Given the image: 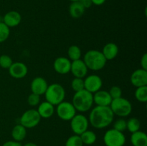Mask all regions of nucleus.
Masks as SVG:
<instances>
[{
	"label": "nucleus",
	"instance_id": "nucleus-1",
	"mask_svg": "<svg viewBox=\"0 0 147 146\" xmlns=\"http://www.w3.org/2000/svg\"><path fill=\"white\" fill-rule=\"evenodd\" d=\"M114 114L109 106L93 107L89 114V123L96 129H103L113 123Z\"/></svg>",
	"mask_w": 147,
	"mask_h": 146
},
{
	"label": "nucleus",
	"instance_id": "nucleus-2",
	"mask_svg": "<svg viewBox=\"0 0 147 146\" xmlns=\"http://www.w3.org/2000/svg\"><path fill=\"white\" fill-rule=\"evenodd\" d=\"M72 104L76 108V111L80 113L88 112L92 108L93 104V94L85 89L76 92L73 97Z\"/></svg>",
	"mask_w": 147,
	"mask_h": 146
},
{
	"label": "nucleus",
	"instance_id": "nucleus-3",
	"mask_svg": "<svg viewBox=\"0 0 147 146\" xmlns=\"http://www.w3.org/2000/svg\"><path fill=\"white\" fill-rule=\"evenodd\" d=\"M88 69L93 71H98L106 66L107 60L102 54L101 51L90 50L85 54L83 59Z\"/></svg>",
	"mask_w": 147,
	"mask_h": 146
},
{
	"label": "nucleus",
	"instance_id": "nucleus-4",
	"mask_svg": "<svg viewBox=\"0 0 147 146\" xmlns=\"http://www.w3.org/2000/svg\"><path fill=\"white\" fill-rule=\"evenodd\" d=\"M44 94L45 96L46 101L55 106L64 101L65 90L61 84L58 83H53L48 85Z\"/></svg>",
	"mask_w": 147,
	"mask_h": 146
},
{
	"label": "nucleus",
	"instance_id": "nucleus-5",
	"mask_svg": "<svg viewBox=\"0 0 147 146\" xmlns=\"http://www.w3.org/2000/svg\"><path fill=\"white\" fill-rule=\"evenodd\" d=\"M109 107L111 109L113 114L121 117H127L132 111L131 103L127 99L122 97L112 100Z\"/></svg>",
	"mask_w": 147,
	"mask_h": 146
},
{
	"label": "nucleus",
	"instance_id": "nucleus-6",
	"mask_svg": "<svg viewBox=\"0 0 147 146\" xmlns=\"http://www.w3.org/2000/svg\"><path fill=\"white\" fill-rule=\"evenodd\" d=\"M103 142L106 146H123L126 143V137L122 132L110 129L105 133Z\"/></svg>",
	"mask_w": 147,
	"mask_h": 146
},
{
	"label": "nucleus",
	"instance_id": "nucleus-7",
	"mask_svg": "<svg viewBox=\"0 0 147 146\" xmlns=\"http://www.w3.org/2000/svg\"><path fill=\"white\" fill-rule=\"evenodd\" d=\"M41 120V117L39 115L37 110L30 109L27 110L22 115L20 122L22 125L25 128H32L38 125Z\"/></svg>",
	"mask_w": 147,
	"mask_h": 146
},
{
	"label": "nucleus",
	"instance_id": "nucleus-8",
	"mask_svg": "<svg viewBox=\"0 0 147 146\" xmlns=\"http://www.w3.org/2000/svg\"><path fill=\"white\" fill-rule=\"evenodd\" d=\"M56 113L60 119L64 121H70L76 115V110L72 102L63 101L57 105Z\"/></svg>",
	"mask_w": 147,
	"mask_h": 146
},
{
	"label": "nucleus",
	"instance_id": "nucleus-9",
	"mask_svg": "<svg viewBox=\"0 0 147 146\" xmlns=\"http://www.w3.org/2000/svg\"><path fill=\"white\" fill-rule=\"evenodd\" d=\"M89 125L88 119L83 114H76L70 120V127L75 135H80L88 130Z\"/></svg>",
	"mask_w": 147,
	"mask_h": 146
},
{
	"label": "nucleus",
	"instance_id": "nucleus-10",
	"mask_svg": "<svg viewBox=\"0 0 147 146\" xmlns=\"http://www.w3.org/2000/svg\"><path fill=\"white\" fill-rule=\"evenodd\" d=\"M102 85V79L97 74H90L84 80V89L92 94L100 90Z\"/></svg>",
	"mask_w": 147,
	"mask_h": 146
},
{
	"label": "nucleus",
	"instance_id": "nucleus-11",
	"mask_svg": "<svg viewBox=\"0 0 147 146\" xmlns=\"http://www.w3.org/2000/svg\"><path fill=\"white\" fill-rule=\"evenodd\" d=\"M8 70L10 76L15 79L24 78L28 72L27 65L21 62H13Z\"/></svg>",
	"mask_w": 147,
	"mask_h": 146
},
{
	"label": "nucleus",
	"instance_id": "nucleus-12",
	"mask_svg": "<svg viewBox=\"0 0 147 146\" xmlns=\"http://www.w3.org/2000/svg\"><path fill=\"white\" fill-rule=\"evenodd\" d=\"M130 80L136 87L147 86V70L142 68L136 70L131 75Z\"/></svg>",
	"mask_w": 147,
	"mask_h": 146
},
{
	"label": "nucleus",
	"instance_id": "nucleus-13",
	"mask_svg": "<svg viewBox=\"0 0 147 146\" xmlns=\"http://www.w3.org/2000/svg\"><path fill=\"white\" fill-rule=\"evenodd\" d=\"M71 61L65 57H59L54 61L53 68L55 71L60 74H66L70 72Z\"/></svg>",
	"mask_w": 147,
	"mask_h": 146
},
{
	"label": "nucleus",
	"instance_id": "nucleus-14",
	"mask_svg": "<svg viewBox=\"0 0 147 146\" xmlns=\"http://www.w3.org/2000/svg\"><path fill=\"white\" fill-rule=\"evenodd\" d=\"M88 70V69L83 60L79 59V60L71 62L70 72L75 77L83 79L87 74Z\"/></svg>",
	"mask_w": 147,
	"mask_h": 146
},
{
	"label": "nucleus",
	"instance_id": "nucleus-15",
	"mask_svg": "<svg viewBox=\"0 0 147 146\" xmlns=\"http://www.w3.org/2000/svg\"><path fill=\"white\" fill-rule=\"evenodd\" d=\"M48 84L45 79L42 77H37L33 79L30 84V88L32 93L38 95H42L47 90Z\"/></svg>",
	"mask_w": 147,
	"mask_h": 146
},
{
	"label": "nucleus",
	"instance_id": "nucleus-16",
	"mask_svg": "<svg viewBox=\"0 0 147 146\" xmlns=\"http://www.w3.org/2000/svg\"><path fill=\"white\" fill-rule=\"evenodd\" d=\"M93 103L97 106H110L112 98L109 92L100 90L93 94Z\"/></svg>",
	"mask_w": 147,
	"mask_h": 146
},
{
	"label": "nucleus",
	"instance_id": "nucleus-17",
	"mask_svg": "<svg viewBox=\"0 0 147 146\" xmlns=\"http://www.w3.org/2000/svg\"><path fill=\"white\" fill-rule=\"evenodd\" d=\"M22 16L18 11H9L4 16L3 22L8 27H15L21 23Z\"/></svg>",
	"mask_w": 147,
	"mask_h": 146
},
{
	"label": "nucleus",
	"instance_id": "nucleus-18",
	"mask_svg": "<svg viewBox=\"0 0 147 146\" xmlns=\"http://www.w3.org/2000/svg\"><path fill=\"white\" fill-rule=\"evenodd\" d=\"M37 110L41 118L45 119L50 118L55 113L54 105L47 101L40 103Z\"/></svg>",
	"mask_w": 147,
	"mask_h": 146
},
{
	"label": "nucleus",
	"instance_id": "nucleus-19",
	"mask_svg": "<svg viewBox=\"0 0 147 146\" xmlns=\"http://www.w3.org/2000/svg\"><path fill=\"white\" fill-rule=\"evenodd\" d=\"M101 52L107 61L108 60H112L116 58L119 54V47L115 43H107L103 47Z\"/></svg>",
	"mask_w": 147,
	"mask_h": 146
},
{
	"label": "nucleus",
	"instance_id": "nucleus-20",
	"mask_svg": "<svg viewBox=\"0 0 147 146\" xmlns=\"http://www.w3.org/2000/svg\"><path fill=\"white\" fill-rule=\"evenodd\" d=\"M131 143L133 146H147V135L141 130L131 133Z\"/></svg>",
	"mask_w": 147,
	"mask_h": 146
},
{
	"label": "nucleus",
	"instance_id": "nucleus-21",
	"mask_svg": "<svg viewBox=\"0 0 147 146\" xmlns=\"http://www.w3.org/2000/svg\"><path fill=\"white\" fill-rule=\"evenodd\" d=\"M86 9L79 1L71 2L69 7V13L70 17L74 19H78L84 14Z\"/></svg>",
	"mask_w": 147,
	"mask_h": 146
},
{
	"label": "nucleus",
	"instance_id": "nucleus-22",
	"mask_svg": "<svg viewBox=\"0 0 147 146\" xmlns=\"http://www.w3.org/2000/svg\"><path fill=\"white\" fill-rule=\"evenodd\" d=\"M27 136V128L22 125L21 124L17 125L13 127L11 130V137L14 141L21 142Z\"/></svg>",
	"mask_w": 147,
	"mask_h": 146
},
{
	"label": "nucleus",
	"instance_id": "nucleus-23",
	"mask_svg": "<svg viewBox=\"0 0 147 146\" xmlns=\"http://www.w3.org/2000/svg\"><path fill=\"white\" fill-rule=\"evenodd\" d=\"M80 137L81 138L83 145L85 144L87 145L94 144L95 142L96 141V139H97V136H96V133L93 131L88 130H86L84 133H82Z\"/></svg>",
	"mask_w": 147,
	"mask_h": 146
},
{
	"label": "nucleus",
	"instance_id": "nucleus-24",
	"mask_svg": "<svg viewBox=\"0 0 147 146\" xmlns=\"http://www.w3.org/2000/svg\"><path fill=\"white\" fill-rule=\"evenodd\" d=\"M81 50L77 45H71L67 50V55L70 61H75L81 57Z\"/></svg>",
	"mask_w": 147,
	"mask_h": 146
},
{
	"label": "nucleus",
	"instance_id": "nucleus-25",
	"mask_svg": "<svg viewBox=\"0 0 147 146\" xmlns=\"http://www.w3.org/2000/svg\"><path fill=\"white\" fill-rule=\"evenodd\" d=\"M141 123L139 119L136 117H131L126 121V129L130 133H133L140 130Z\"/></svg>",
	"mask_w": 147,
	"mask_h": 146
},
{
	"label": "nucleus",
	"instance_id": "nucleus-26",
	"mask_svg": "<svg viewBox=\"0 0 147 146\" xmlns=\"http://www.w3.org/2000/svg\"><path fill=\"white\" fill-rule=\"evenodd\" d=\"M134 94L138 101L140 102H146L147 101V86L136 87Z\"/></svg>",
	"mask_w": 147,
	"mask_h": 146
},
{
	"label": "nucleus",
	"instance_id": "nucleus-27",
	"mask_svg": "<svg viewBox=\"0 0 147 146\" xmlns=\"http://www.w3.org/2000/svg\"><path fill=\"white\" fill-rule=\"evenodd\" d=\"M10 34L9 27H7L3 21H0V43L5 42Z\"/></svg>",
	"mask_w": 147,
	"mask_h": 146
},
{
	"label": "nucleus",
	"instance_id": "nucleus-28",
	"mask_svg": "<svg viewBox=\"0 0 147 146\" xmlns=\"http://www.w3.org/2000/svg\"><path fill=\"white\" fill-rule=\"evenodd\" d=\"M83 143L82 142L80 135H73L67 138L66 140L65 146H83Z\"/></svg>",
	"mask_w": 147,
	"mask_h": 146
},
{
	"label": "nucleus",
	"instance_id": "nucleus-29",
	"mask_svg": "<svg viewBox=\"0 0 147 146\" xmlns=\"http://www.w3.org/2000/svg\"><path fill=\"white\" fill-rule=\"evenodd\" d=\"M71 87L75 92L84 89V80L83 78L75 77L71 82Z\"/></svg>",
	"mask_w": 147,
	"mask_h": 146
},
{
	"label": "nucleus",
	"instance_id": "nucleus-30",
	"mask_svg": "<svg viewBox=\"0 0 147 146\" xmlns=\"http://www.w3.org/2000/svg\"><path fill=\"white\" fill-rule=\"evenodd\" d=\"M13 62L11 57L7 54L0 56V67L3 69H9L12 64Z\"/></svg>",
	"mask_w": 147,
	"mask_h": 146
},
{
	"label": "nucleus",
	"instance_id": "nucleus-31",
	"mask_svg": "<svg viewBox=\"0 0 147 146\" xmlns=\"http://www.w3.org/2000/svg\"><path fill=\"white\" fill-rule=\"evenodd\" d=\"M27 102L32 107L38 105L40 103V96L32 92L27 97Z\"/></svg>",
	"mask_w": 147,
	"mask_h": 146
},
{
	"label": "nucleus",
	"instance_id": "nucleus-32",
	"mask_svg": "<svg viewBox=\"0 0 147 146\" xmlns=\"http://www.w3.org/2000/svg\"><path fill=\"white\" fill-rule=\"evenodd\" d=\"M113 129L123 133L126 130V120L124 119H119L113 123Z\"/></svg>",
	"mask_w": 147,
	"mask_h": 146
},
{
	"label": "nucleus",
	"instance_id": "nucleus-33",
	"mask_svg": "<svg viewBox=\"0 0 147 146\" xmlns=\"http://www.w3.org/2000/svg\"><path fill=\"white\" fill-rule=\"evenodd\" d=\"M109 92L110 94L112 100L122 97V90L119 86H113L110 89V91Z\"/></svg>",
	"mask_w": 147,
	"mask_h": 146
},
{
	"label": "nucleus",
	"instance_id": "nucleus-34",
	"mask_svg": "<svg viewBox=\"0 0 147 146\" xmlns=\"http://www.w3.org/2000/svg\"><path fill=\"white\" fill-rule=\"evenodd\" d=\"M141 66L144 70H147V54L145 53L141 59Z\"/></svg>",
	"mask_w": 147,
	"mask_h": 146
},
{
	"label": "nucleus",
	"instance_id": "nucleus-35",
	"mask_svg": "<svg viewBox=\"0 0 147 146\" xmlns=\"http://www.w3.org/2000/svg\"><path fill=\"white\" fill-rule=\"evenodd\" d=\"M79 2L83 5V7L85 9L90 8L93 5L91 0H79Z\"/></svg>",
	"mask_w": 147,
	"mask_h": 146
},
{
	"label": "nucleus",
	"instance_id": "nucleus-36",
	"mask_svg": "<svg viewBox=\"0 0 147 146\" xmlns=\"http://www.w3.org/2000/svg\"><path fill=\"white\" fill-rule=\"evenodd\" d=\"M2 146H22L20 142L14 141V140H9L7 141L2 145Z\"/></svg>",
	"mask_w": 147,
	"mask_h": 146
},
{
	"label": "nucleus",
	"instance_id": "nucleus-37",
	"mask_svg": "<svg viewBox=\"0 0 147 146\" xmlns=\"http://www.w3.org/2000/svg\"><path fill=\"white\" fill-rule=\"evenodd\" d=\"M106 0H91L92 4L96 6L103 5V4L106 2Z\"/></svg>",
	"mask_w": 147,
	"mask_h": 146
},
{
	"label": "nucleus",
	"instance_id": "nucleus-38",
	"mask_svg": "<svg viewBox=\"0 0 147 146\" xmlns=\"http://www.w3.org/2000/svg\"><path fill=\"white\" fill-rule=\"evenodd\" d=\"M23 146H37V145L34 143H26V144H24Z\"/></svg>",
	"mask_w": 147,
	"mask_h": 146
},
{
	"label": "nucleus",
	"instance_id": "nucleus-39",
	"mask_svg": "<svg viewBox=\"0 0 147 146\" xmlns=\"http://www.w3.org/2000/svg\"><path fill=\"white\" fill-rule=\"evenodd\" d=\"M71 2H74V1H79V0H70Z\"/></svg>",
	"mask_w": 147,
	"mask_h": 146
}]
</instances>
